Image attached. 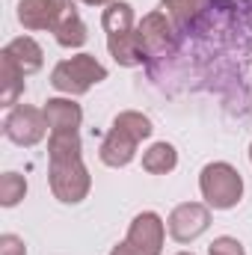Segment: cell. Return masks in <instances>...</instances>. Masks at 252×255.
Masks as SVG:
<instances>
[{
    "instance_id": "6da1fadb",
    "label": "cell",
    "mask_w": 252,
    "mask_h": 255,
    "mask_svg": "<svg viewBox=\"0 0 252 255\" xmlns=\"http://www.w3.org/2000/svg\"><path fill=\"white\" fill-rule=\"evenodd\" d=\"M199 193H202L208 208L232 211L244 199V178L232 163L214 160V163L202 166V172H199Z\"/></svg>"
},
{
    "instance_id": "7a4b0ae2",
    "label": "cell",
    "mask_w": 252,
    "mask_h": 255,
    "mask_svg": "<svg viewBox=\"0 0 252 255\" xmlns=\"http://www.w3.org/2000/svg\"><path fill=\"white\" fill-rule=\"evenodd\" d=\"M101 80H107V65L98 63L92 54H77V57L60 60L51 71V86L68 98L86 95Z\"/></svg>"
},
{
    "instance_id": "3957f363",
    "label": "cell",
    "mask_w": 252,
    "mask_h": 255,
    "mask_svg": "<svg viewBox=\"0 0 252 255\" xmlns=\"http://www.w3.org/2000/svg\"><path fill=\"white\" fill-rule=\"evenodd\" d=\"M48 184H51V193H54L57 202L80 205L92 190V175H89L83 157H77V160H51Z\"/></svg>"
},
{
    "instance_id": "277c9868",
    "label": "cell",
    "mask_w": 252,
    "mask_h": 255,
    "mask_svg": "<svg viewBox=\"0 0 252 255\" xmlns=\"http://www.w3.org/2000/svg\"><path fill=\"white\" fill-rule=\"evenodd\" d=\"M48 133V119L42 107H30V104H15L6 119H3V136L21 148L39 145Z\"/></svg>"
},
{
    "instance_id": "5b68a950",
    "label": "cell",
    "mask_w": 252,
    "mask_h": 255,
    "mask_svg": "<svg viewBox=\"0 0 252 255\" xmlns=\"http://www.w3.org/2000/svg\"><path fill=\"white\" fill-rule=\"evenodd\" d=\"M136 39L145 57H166V54H175L178 48V27L163 9H157V12L142 15V21L136 24Z\"/></svg>"
},
{
    "instance_id": "8992f818",
    "label": "cell",
    "mask_w": 252,
    "mask_h": 255,
    "mask_svg": "<svg viewBox=\"0 0 252 255\" xmlns=\"http://www.w3.org/2000/svg\"><path fill=\"white\" fill-rule=\"evenodd\" d=\"M211 229V208L205 202H181L169 211L166 232L178 244H193Z\"/></svg>"
},
{
    "instance_id": "52a82bcc",
    "label": "cell",
    "mask_w": 252,
    "mask_h": 255,
    "mask_svg": "<svg viewBox=\"0 0 252 255\" xmlns=\"http://www.w3.org/2000/svg\"><path fill=\"white\" fill-rule=\"evenodd\" d=\"M125 241L136 255H160L166 244V223L160 220V214L142 211L130 220Z\"/></svg>"
},
{
    "instance_id": "ba28073f",
    "label": "cell",
    "mask_w": 252,
    "mask_h": 255,
    "mask_svg": "<svg viewBox=\"0 0 252 255\" xmlns=\"http://www.w3.org/2000/svg\"><path fill=\"white\" fill-rule=\"evenodd\" d=\"M63 12V0H18L15 18L24 30H54L57 18Z\"/></svg>"
},
{
    "instance_id": "9c48e42d",
    "label": "cell",
    "mask_w": 252,
    "mask_h": 255,
    "mask_svg": "<svg viewBox=\"0 0 252 255\" xmlns=\"http://www.w3.org/2000/svg\"><path fill=\"white\" fill-rule=\"evenodd\" d=\"M51 33H54L57 45L65 48V51H77V48L86 45L89 30H86V24H83L80 12L74 6V0H63V12H60V18H57V24H54Z\"/></svg>"
},
{
    "instance_id": "30bf717a",
    "label": "cell",
    "mask_w": 252,
    "mask_h": 255,
    "mask_svg": "<svg viewBox=\"0 0 252 255\" xmlns=\"http://www.w3.org/2000/svg\"><path fill=\"white\" fill-rule=\"evenodd\" d=\"M136 148H139V142H136L133 136H127L125 130H119V128H110V130L104 133L101 145H98V157H101L104 166L122 169V166H127V163L136 157Z\"/></svg>"
},
{
    "instance_id": "8fae6325",
    "label": "cell",
    "mask_w": 252,
    "mask_h": 255,
    "mask_svg": "<svg viewBox=\"0 0 252 255\" xmlns=\"http://www.w3.org/2000/svg\"><path fill=\"white\" fill-rule=\"evenodd\" d=\"M0 54H6L24 74H36L45 65V51H42V45L33 36H18V39L6 42V48Z\"/></svg>"
},
{
    "instance_id": "7c38bea8",
    "label": "cell",
    "mask_w": 252,
    "mask_h": 255,
    "mask_svg": "<svg viewBox=\"0 0 252 255\" xmlns=\"http://www.w3.org/2000/svg\"><path fill=\"white\" fill-rule=\"evenodd\" d=\"M45 119L51 130H77L83 122V110L80 104H74V98H48L45 101Z\"/></svg>"
},
{
    "instance_id": "4fadbf2b",
    "label": "cell",
    "mask_w": 252,
    "mask_h": 255,
    "mask_svg": "<svg viewBox=\"0 0 252 255\" xmlns=\"http://www.w3.org/2000/svg\"><path fill=\"white\" fill-rule=\"evenodd\" d=\"M107 51H110V57L122 65V68H136V65H142L148 60L145 51H142V45H139V39H136V27L130 33L107 36Z\"/></svg>"
},
{
    "instance_id": "5bb4252c",
    "label": "cell",
    "mask_w": 252,
    "mask_h": 255,
    "mask_svg": "<svg viewBox=\"0 0 252 255\" xmlns=\"http://www.w3.org/2000/svg\"><path fill=\"white\" fill-rule=\"evenodd\" d=\"M208 3H211V0H160V9L172 18V24H175L178 30L190 33V30H196L199 21L205 18Z\"/></svg>"
},
{
    "instance_id": "9a60e30c",
    "label": "cell",
    "mask_w": 252,
    "mask_h": 255,
    "mask_svg": "<svg viewBox=\"0 0 252 255\" xmlns=\"http://www.w3.org/2000/svg\"><path fill=\"white\" fill-rule=\"evenodd\" d=\"M24 71L18 68V65L12 63L6 54H0V104L3 107H15L18 104V98L24 95Z\"/></svg>"
},
{
    "instance_id": "2e32d148",
    "label": "cell",
    "mask_w": 252,
    "mask_h": 255,
    "mask_svg": "<svg viewBox=\"0 0 252 255\" xmlns=\"http://www.w3.org/2000/svg\"><path fill=\"white\" fill-rule=\"evenodd\" d=\"M178 166V151L172 142H151L142 151V169L148 175H169Z\"/></svg>"
},
{
    "instance_id": "e0dca14e",
    "label": "cell",
    "mask_w": 252,
    "mask_h": 255,
    "mask_svg": "<svg viewBox=\"0 0 252 255\" xmlns=\"http://www.w3.org/2000/svg\"><path fill=\"white\" fill-rule=\"evenodd\" d=\"M83 157V142L77 130H51L48 136V160H77Z\"/></svg>"
},
{
    "instance_id": "ac0fdd59",
    "label": "cell",
    "mask_w": 252,
    "mask_h": 255,
    "mask_svg": "<svg viewBox=\"0 0 252 255\" xmlns=\"http://www.w3.org/2000/svg\"><path fill=\"white\" fill-rule=\"evenodd\" d=\"M101 27L107 36H116V33H130L136 27L133 21V6L127 0H113L104 12H101Z\"/></svg>"
},
{
    "instance_id": "d6986e66",
    "label": "cell",
    "mask_w": 252,
    "mask_h": 255,
    "mask_svg": "<svg viewBox=\"0 0 252 255\" xmlns=\"http://www.w3.org/2000/svg\"><path fill=\"white\" fill-rule=\"evenodd\" d=\"M110 128H119V130H125L127 136H133L136 142H142V139H148V136L154 133L151 119H148L145 113H139V110H122V113L113 119V125H110Z\"/></svg>"
},
{
    "instance_id": "ffe728a7",
    "label": "cell",
    "mask_w": 252,
    "mask_h": 255,
    "mask_svg": "<svg viewBox=\"0 0 252 255\" xmlns=\"http://www.w3.org/2000/svg\"><path fill=\"white\" fill-rule=\"evenodd\" d=\"M24 196H27V178L21 172L0 175V208H15Z\"/></svg>"
},
{
    "instance_id": "44dd1931",
    "label": "cell",
    "mask_w": 252,
    "mask_h": 255,
    "mask_svg": "<svg viewBox=\"0 0 252 255\" xmlns=\"http://www.w3.org/2000/svg\"><path fill=\"white\" fill-rule=\"evenodd\" d=\"M208 255H247V250H244V244H241L238 238H232V235H220V238L211 241Z\"/></svg>"
},
{
    "instance_id": "7402d4cb",
    "label": "cell",
    "mask_w": 252,
    "mask_h": 255,
    "mask_svg": "<svg viewBox=\"0 0 252 255\" xmlns=\"http://www.w3.org/2000/svg\"><path fill=\"white\" fill-rule=\"evenodd\" d=\"M0 255H27V244L18 235H0Z\"/></svg>"
},
{
    "instance_id": "603a6c76",
    "label": "cell",
    "mask_w": 252,
    "mask_h": 255,
    "mask_svg": "<svg viewBox=\"0 0 252 255\" xmlns=\"http://www.w3.org/2000/svg\"><path fill=\"white\" fill-rule=\"evenodd\" d=\"M110 255H136V253H133V250L127 247V241H122L119 247H113V253H110Z\"/></svg>"
},
{
    "instance_id": "cb8c5ba5",
    "label": "cell",
    "mask_w": 252,
    "mask_h": 255,
    "mask_svg": "<svg viewBox=\"0 0 252 255\" xmlns=\"http://www.w3.org/2000/svg\"><path fill=\"white\" fill-rule=\"evenodd\" d=\"M74 3H86V6H110L113 0H74Z\"/></svg>"
},
{
    "instance_id": "d4e9b609",
    "label": "cell",
    "mask_w": 252,
    "mask_h": 255,
    "mask_svg": "<svg viewBox=\"0 0 252 255\" xmlns=\"http://www.w3.org/2000/svg\"><path fill=\"white\" fill-rule=\"evenodd\" d=\"M211 3H232V0H211Z\"/></svg>"
},
{
    "instance_id": "484cf974",
    "label": "cell",
    "mask_w": 252,
    "mask_h": 255,
    "mask_svg": "<svg viewBox=\"0 0 252 255\" xmlns=\"http://www.w3.org/2000/svg\"><path fill=\"white\" fill-rule=\"evenodd\" d=\"M250 160H252V142H250Z\"/></svg>"
},
{
    "instance_id": "4316f807",
    "label": "cell",
    "mask_w": 252,
    "mask_h": 255,
    "mask_svg": "<svg viewBox=\"0 0 252 255\" xmlns=\"http://www.w3.org/2000/svg\"><path fill=\"white\" fill-rule=\"evenodd\" d=\"M175 255H193V253H175Z\"/></svg>"
},
{
    "instance_id": "83f0119b",
    "label": "cell",
    "mask_w": 252,
    "mask_h": 255,
    "mask_svg": "<svg viewBox=\"0 0 252 255\" xmlns=\"http://www.w3.org/2000/svg\"><path fill=\"white\" fill-rule=\"evenodd\" d=\"M250 9H252V0H250Z\"/></svg>"
}]
</instances>
